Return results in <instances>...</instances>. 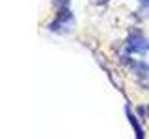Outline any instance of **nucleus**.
Returning <instances> with one entry per match:
<instances>
[{
    "instance_id": "nucleus-1",
    "label": "nucleus",
    "mask_w": 149,
    "mask_h": 139,
    "mask_svg": "<svg viewBox=\"0 0 149 139\" xmlns=\"http://www.w3.org/2000/svg\"><path fill=\"white\" fill-rule=\"evenodd\" d=\"M125 54H136V56H143L149 50V37H146L140 32H132L127 41L123 45Z\"/></svg>"
},
{
    "instance_id": "nucleus-2",
    "label": "nucleus",
    "mask_w": 149,
    "mask_h": 139,
    "mask_svg": "<svg viewBox=\"0 0 149 139\" xmlns=\"http://www.w3.org/2000/svg\"><path fill=\"white\" fill-rule=\"evenodd\" d=\"M73 24H74L73 13L69 11L67 8H63L62 11L58 13V17H56L54 21L49 24V30L54 32V34H69L71 28H73Z\"/></svg>"
},
{
    "instance_id": "nucleus-3",
    "label": "nucleus",
    "mask_w": 149,
    "mask_h": 139,
    "mask_svg": "<svg viewBox=\"0 0 149 139\" xmlns=\"http://www.w3.org/2000/svg\"><path fill=\"white\" fill-rule=\"evenodd\" d=\"M121 59H123V63H125V65H129V67L132 69L134 72H136V76L140 78V82H142L143 78H149V65H147V63H143V61H136V59H130V58H129V54L121 56Z\"/></svg>"
},
{
    "instance_id": "nucleus-4",
    "label": "nucleus",
    "mask_w": 149,
    "mask_h": 139,
    "mask_svg": "<svg viewBox=\"0 0 149 139\" xmlns=\"http://www.w3.org/2000/svg\"><path fill=\"white\" fill-rule=\"evenodd\" d=\"M125 111H127V117H129V120H130V124H132V128L136 130V136H138L140 139H142V137H143V130H142V126L138 124V120H136V115H134L132 111H130V108H127Z\"/></svg>"
},
{
    "instance_id": "nucleus-5",
    "label": "nucleus",
    "mask_w": 149,
    "mask_h": 139,
    "mask_svg": "<svg viewBox=\"0 0 149 139\" xmlns=\"http://www.w3.org/2000/svg\"><path fill=\"white\" fill-rule=\"evenodd\" d=\"M140 8H138V17L140 19H149V0H138Z\"/></svg>"
},
{
    "instance_id": "nucleus-6",
    "label": "nucleus",
    "mask_w": 149,
    "mask_h": 139,
    "mask_svg": "<svg viewBox=\"0 0 149 139\" xmlns=\"http://www.w3.org/2000/svg\"><path fill=\"white\" fill-rule=\"evenodd\" d=\"M69 2H71V0H54V4H56V6H60V8H67Z\"/></svg>"
},
{
    "instance_id": "nucleus-7",
    "label": "nucleus",
    "mask_w": 149,
    "mask_h": 139,
    "mask_svg": "<svg viewBox=\"0 0 149 139\" xmlns=\"http://www.w3.org/2000/svg\"><path fill=\"white\" fill-rule=\"evenodd\" d=\"M91 2H93V4H106L108 0H91Z\"/></svg>"
}]
</instances>
